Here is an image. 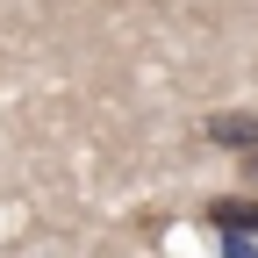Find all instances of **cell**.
<instances>
[{"label": "cell", "instance_id": "cell-2", "mask_svg": "<svg viewBox=\"0 0 258 258\" xmlns=\"http://www.w3.org/2000/svg\"><path fill=\"white\" fill-rule=\"evenodd\" d=\"M208 222L222 237H258V201H208Z\"/></svg>", "mask_w": 258, "mask_h": 258}, {"label": "cell", "instance_id": "cell-1", "mask_svg": "<svg viewBox=\"0 0 258 258\" xmlns=\"http://www.w3.org/2000/svg\"><path fill=\"white\" fill-rule=\"evenodd\" d=\"M201 137L215 144V151H258V108H222V115H208L201 122Z\"/></svg>", "mask_w": 258, "mask_h": 258}, {"label": "cell", "instance_id": "cell-3", "mask_svg": "<svg viewBox=\"0 0 258 258\" xmlns=\"http://www.w3.org/2000/svg\"><path fill=\"white\" fill-rule=\"evenodd\" d=\"M222 258H258V251H251L244 237H222Z\"/></svg>", "mask_w": 258, "mask_h": 258}]
</instances>
